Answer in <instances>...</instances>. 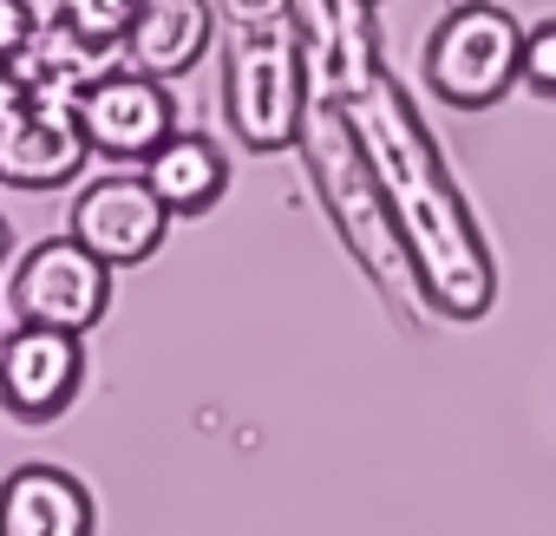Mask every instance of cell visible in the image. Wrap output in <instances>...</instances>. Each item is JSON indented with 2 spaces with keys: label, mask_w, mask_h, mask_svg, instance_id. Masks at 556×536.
<instances>
[{
  "label": "cell",
  "mask_w": 556,
  "mask_h": 536,
  "mask_svg": "<svg viewBox=\"0 0 556 536\" xmlns=\"http://www.w3.org/2000/svg\"><path fill=\"white\" fill-rule=\"evenodd\" d=\"M79 380H86L79 334L21 321L8 341H0V406H8V419H21V425H53L79 399Z\"/></svg>",
  "instance_id": "52a82bcc"
},
{
  "label": "cell",
  "mask_w": 556,
  "mask_h": 536,
  "mask_svg": "<svg viewBox=\"0 0 556 536\" xmlns=\"http://www.w3.org/2000/svg\"><path fill=\"white\" fill-rule=\"evenodd\" d=\"M374 8H380V0H374Z\"/></svg>",
  "instance_id": "44dd1931"
},
{
  "label": "cell",
  "mask_w": 556,
  "mask_h": 536,
  "mask_svg": "<svg viewBox=\"0 0 556 536\" xmlns=\"http://www.w3.org/2000/svg\"><path fill=\"white\" fill-rule=\"evenodd\" d=\"M131 14H138V0H60V21L73 34L99 40V47H118L125 27H131Z\"/></svg>",
  "instance_id": "5bb4252c"
},
{
  "label": "cell",
  "mask_w": 556,
  "mask_h": 536,
  "mask_svg": "<svg viewBox=\"0 0 556 536\" xmlns=\"http://www.w3.org/2000/svg\"><path fill=\"white\" fill-rule=\"evenodd\" d=\"M295 144H302V157H308V170H315V190H321L334 229L348 235L354 261L367 268L380 289H400L413 268H406L400 229H393V216H387V203H380V183H374V170H367V157H361L348 118H341V105L308 92V112H302Z\"/></svg>",
  "instance_id": "7a4b0ae2"
},
{
  "label": "cell",
  "mask_w": 556,
  "mask_h": 536,
  "mask_svg": "<svg viewBox=\"0 0 556 536\" xmlns=\"http://www.w3.org/2000/svg\"><path fill=\"white\" fill-rule=\"evenodd\" d=\"M216 8H223L229 34H242V27H282V21H295V0H216Z\"/></svg>",
  "instance_id": "2e32d148"
},
{
  "label": "cell",
  "mask_w": 556,
  "mask_h": 536,
  "mask_svg": "<svg viewBox=\"0 0 556 536\" xmlns=\"http://www.w3.org/2000/svg\"><path fill=\"white\" fill-rule=\"evenodd\" d=\"M517 47L523 27L497 0H458L426 40V92L452 112H491L517 92Z\"/></svg>",
  "instance_id": "277c9868"
},
{
  "label": "cell",
  "mask_w": 556,
  "mask_h": 536,
  "mask_svg": "<svg viewBox=\"0 0 556 536\" xmlns=\"http://www.w3.org/2000/svg\"><path fill=\"white\" fill-rule=\"evenodd\" d=\"M334 105H341V118H348V131L380 183V203L400 229L419 295L445 321H484L497 302V268H491L484 229H478L465 190L452 183L406 86L387 66H367L348 92H334Z\"/></svg>",
  "instance_id": "6da1fadb"
},
{
  "label": "cell",
  "mask_w": 556,
  "mask_h": 536,
  "mask_svg": "<svg viewBox=\"0 0 556 536\" xmlns=\"http://www.w3.org/2000/svg\"><path fill=\"white\" fill-rule=\"evenodd\" d=\"M14 315L34 328H60V334H92L112 315V268L79 248L73 235H47L40 248L21 255L14 268V289H8Z\"/></svg>",
  "instance_id": "5b68a950"
},
{
  "label": "cell",
  "mask_w": 556,
  "mask_h": 536,
  "mask_svg": "<svg viewBox=\"0 0 556 536\" xmlns=\"http://www.w3.org/2000/svg\"><path fill=\"white\" fill-rule=\"evenodd\" d=\"M79 248H92L105 268H138L164 248L170 235V209L151 196L144 177H99L79 190L73 203V229H66Z\"/></svg>",
  "instance_id": "ba28073f"
},
{
  "label": "cell",
  "mask_w": 556,
  "mask_h": 536,
  "mask_svg": "<svg viewBox=\"0 0 556 536\" xmlns=\"http://www.w3.org/2000/svg\"><path fill=\"white\" fill-rule=\"evenodd\" d=\"M34 34V8L27 0H0V60H14Z\"/></svg>",
  "instance_id": "e0dca14e"
},
{
  "label": "cell",
  "mask_w": 556,
  "mask_h": 536,
  "mask_svg": "<svg viewBox=\"0 0 556 536\" xmlns=\"http://www.w3.org/2000/svg\"><path fill=\"white\" fill-rule=\"evenodd\" d=\"M517 86H530L536 99H556V21L523 27V47H517Z\"/></svg>",
  "instance_id": "9a60e30c"
},
{
  "label": "cell",
  "mask_w": 556,
  "mask_h": 536,
  "mask_svg": "<svg viewBox=\"0 0 556 536\" xmlns=\"http://www.w3.org/2000/svg\"><path fill=\"white\" fill-rule=\"evenodd\" d=\"M86 164V138L73 105H47V99H21L0 118V183L14 190H60L73 183Z\"/></svg>",
  "instance_id": "9c48e42d"
},
{
  "label": "cell",
  "mask_w": 556,
  "mask_h": 536,
  "mask_svg": "<svg viewBox=\"0 0 556 536\" xmlns=\"http://www.w3.org/2000/svg\"><path fill=\"white\" fill-rule=\"evenodd\" d=\"M8 248H14V229H8V216H0V261H8Z\"/></svg>",
  "instance_id": "ffe728a7"
},
{
  "label": "cell",
  "mask_w": 556,
  "mask_h": 536,
  "mask_svg": "<svg viewBox=\"0 0 556 536\" xmlns=\"http://www.w3.org/2000/svg\"><path fill=\"white\" fill-rule=\"evenodd\" d=\"M73 118H79V138H86V157L144 164L177 131V99L164 92V79H151L138 66H118V73L92 79L73 99Z\"/></svg>",
  "instance_id": "8992f818"
},
{
  "label": "cell",
  "mask_w": 556,
  "mask_h": 536,
  "mask_svg": "<svg viewBox=\"0 0 556 536\" xmlns=\"http://www.w3.org/2000/svg\"><path fill=\"white\" fill-rule=\"evenodd\" d=\"M118 53L125 47H99V40H86V34H73L66 21H34V34H27V47L8 60L14 66V79H21V92L27 99H47V105H73L92 79H105V73H118Z\"/></svg>",
  "instance_id": "30bf717a"
},
{
  "label": "cell",
  "mask_w": 556,
  "mask_h": 536,
  "mask_svg": "<svg viewBox=\"0 0 556 536\" xmlns=\"http://www.w3.org/2000/svg\"><path fill=\"white\" fill-rule=\"evenodd\" d=\"M0 536H92V490L60 464L0 477Z\"/></svg>",
  "instance_id": "8fae6325"
},
{
  "label": "cell",
  "mask_w": 556,
  "mask_h": 536,
  "mask_svg": "<svg viewBox=\"0 0 556 536\" xmlns=\"http://www.w3.org/2000/svg\"><path fill=\"white\" fill-rule=\"evenodd\" d=\"M21 99H27V92H21V79H14V66H8V60H0V118H8V112H14Z\"/></svg>",
  "instance_id": "ac0fdd59"
},
{
  "label": "cell",
  "mask_w": 556,
  "mask_h": 536,
  "mask_svg": "<svg viewBox=\"0 0 556 536\" xmlns=\"http://www.w3.org/2000/svg\"><path fill=\"white\" fill-rule=\"evenodd\" d=\"M216 34V8L210 0H138V14L125 27V60L151 79H177L190 66H203Z\"/></svg>",
  "instance_id": "7c38bea8"
},
{
  "label": "cell",
  "mask_w": 556,
  "mask_h": 536,
  "mask_svg": "<svg viewBox=\"0 0 556 536\" xmlns=\"http://www.w3.org/2000/svg\"><path fill=\"white\" fill-rule=\"evenodd\" d=\"M334 8H348V0H295V21H321V14H334Z\"/></svg>",
  "instance_id": "d6986e66"
},
{
  "label": "cell",
  "mask_w": 556,
  "mask_h": 536,
  "mask_svg": "<svg viewBox=\"0 0 556 536\" xmlns=\"http://www.w3.org/2000/svg\"><path fill=\"white\" fill-rule=\"evenodd\" d=\"M138 177L151 183V196H157L170 216H203V209H216V196L229 190V157H223L210 138H197V131H170V138L144 157Z\"/></svg>",
  "instance_id": "4fadbf2b"
},
{
  "label": "cell",
  "mask_w": 556,
  "mask_h": 536,
  "mask_svg": "<svg viewBox=\"0 0 556 536\" xmlns=\"http://www.w3.org/2000/svg\"><path fill=\"white\" fill-rule=\"evenodd\" d=\"M308 112V66L295 21L282 27H242L223 60V118L242 151H295Z\"/></svg>",
  "instance_id": "3957f363"
}]
</instances>
